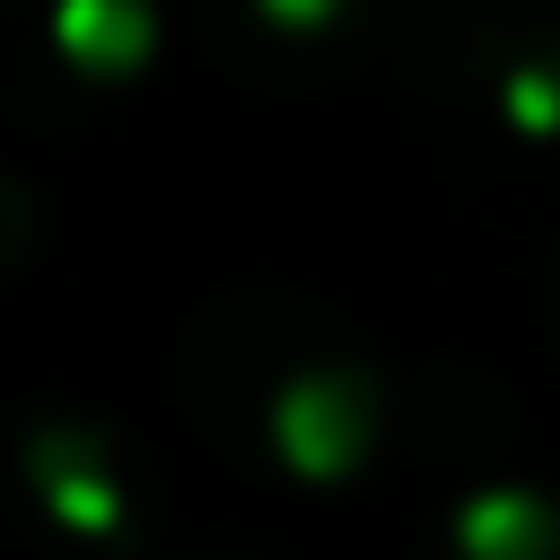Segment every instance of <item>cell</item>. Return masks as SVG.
<instances>
[{"instance_id": "obj_4", "label": "cell", "mask_w": 560, "mask_h": 560, "mask_svg": "<svg viewBox=\"0 0 560 560\" xmlns=\"http://www.w3.org/2000/svg\"><path fill=\"white\" fill-rule=\"evenodd\" d=\"M516 122L551 131V122H560V88H551V79H516Z\"/></svg>"}, {"instance_id": "obj_5", "label": "cell", "mask_w": 560, "mask_h": 560, "mask_svg": "<svg viewBox=\"0 0 560 560\" xmlns=\"http://www.w3.org/2000/svg\"><path fill=\"white\" fill-rule=\"evenodd\" d=\"M262 9H271V18H280V26H315V18H324V9H332V0H262Z\"/></svg>"}, {"instance_id": "obj_2", "label": "cell", "mask_w": 560, "mask_h": 560, "mask_svg": "<svg viewBox=\"0 0 560 560\" xmlns=\"http://www.w3.org/2000/svg\"><path fill=\"white\" fill-rule=\"evenodd\" d=\"M61 52L88 70H131L149 52V9L140 0H61Z\"/></svg>"}, {"instance_id": "obj_3", "label": "cell", "mask_w": 560, "mask_h": 560, "mask_svg": "<svg viewBox=\"0 0 560 560\" xmlns=\"http://www.w3.org/2000/svg\"><path fill=\"white\" fill-rule=\"evenodd\" d=\"M455 542H464L472 560H542V551H551V516H542L525 490H490V499H472V508L455 516Z\"/></svg>"}, {"instance_id": "obj_1", "label": "cell", "mask_w": 560, "mask_h": 560, "mask_svg": "<svg viewBox=\"0 0 560 560\" xmlns=\"http://www.w3.org/2000/svg\"><path fill=\"white\" fill-rule=\"evenodd\" d=\"M359 438H368V394H359L350 376H306V385H289V402H280V446H289L298 472H341V464L359 455Z\"/></svg>"}]
</instances>
